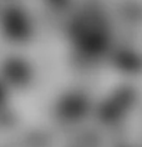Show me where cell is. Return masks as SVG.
Instances as JSON below:
<instances>
[{
	"instance_id": "1",
	"label": "cell",
	"mask_w": 142,
	"mask_h": 147,
	"mask_svg": "<svg viewBox=\"0 0 142 147\" xmlns=\"http://www.w3.org/2000/svg\"><path fill=\"white\" fill-rule=\"evenodd\" d=\"M0 24L5 38L14 42L28 41L34 32L30 15L20 5L6 6L1 11Z\"/></svg>"
},
{
	"instance_id": "2",
	"label": "cell",
	"mask_w": 142,
	"mask_h": 147,
	"mask_svg": "<svg viewBox=\"0 0 142 147\" xmlns=\"http://www.w3.org/2000/svg\"><path fill=\"white\" fill-rule=\"evenodd\" d=\"M3 71L5 78L14 85L23 87L31 79V67L24 59L10 57L3 64Z\"/></svg>"
},
{
	"instance_id": "3",
	"label": "cell",
	"mask_w": 142,
	"mask_h": 147,
	"mask_svg": "<svg viewBox=\"0 0 142 147\" xmlns=\"http://www.w3.org/2000/svg\"><path fill=\"white\" fill-rule=\"evenodd\" d=\"M87 102L81 95H70L59 105V112L61 117L67 120H76L85 113Z\"/></svg>"
},
{
	"instance_id": "4",
	"label": "cell",
	"mask_w": 142,
	"mask_h": 147,
	"mask_svg": "<svg viewBox=\"0 0 142 147\" xmlns=\"http://www.w3.org/2000/svg\"><path fill=\"white\" fill-rule=\"evenodd\" d=\"M116 64L121 69L133 70V67H138V59L130 51H120L116 55Z\"/></svg>"
},
{
	"instance_id": "5",
	"label": "cell",
	"mask_w": 142,
	"mask_h": 147,
	"mask_svg": "<svg viewBox=\"0 0 142 147\" xmlns=\"http://www.w3.org/2000/svg\"><path fill=\"white\" fill-rule=\"evenodd\" d=\"M100 116L104 121L114 122L120 117V105H115L112 102H107L100 109Z\"/></svg>"
},
{
	"instance_id": "6",
	"label": "cell",
	"mask_w": 142,
	"mask_h": 147,
	"mask_svg": "<svg viewBox=\"0 0 142 147\" xmlns=\"http://www.w3.org/2000/svg\"><path fill=\"white\" fill-rule=\"evenodd\" d=\"M46 1L49 3V5H51V8L57 10L67 9L69 5L71 4V0H46Z\"/></svg>"
},
{
	"instance_id": "7",
	"label": "cell",
	"mask_w": 142,
	"mask_h": 147,
	"mask_svg": "<svg viewBox=\"0 0 142 147\" xmlns=\"http://www.w3.org/2000/svg\"><path fill=\"white\" fill-rule=\"evenodd\" d=\"M4 100H5V92L4 89L1 87V84H0V105L4 104Z\"/></svg>"
}]
</instances>
